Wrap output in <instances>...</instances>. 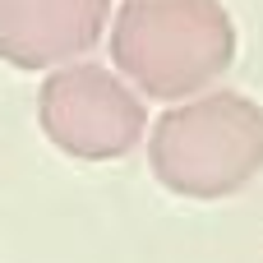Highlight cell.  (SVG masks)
<instances>
[{"label":"cell","instance_id":"1","mask_svg":"<svg viewBox=\"0 0 263 263\" xmlns=\"http://www.w3.org/2000/svg\"><path fill=\"white\" fill-rule=\"evenodd\" d=\"M111 60L139 92L190 102L236 60V18L222 0H125L111 18Z\"/></svg>","mask_w":263,"mask_h":263},{"label":"cell","instance_id":"2","mask_svg":"<svg viewBox=\"0 0 263 263\" xmlns=\"http://www.w3.org/2000/svg\"><path fill=\"white\" fill-rule=\"evenodd\" d=\"M148 153L171 194L227 199L263 171V111L227 88L190 97L153 125Z\"/></svg>","mask_w":263,"mask_h":263},{"label":"cell","instance_id":"3","mask_svg":"<svg viewBox=\"0 0 263 263\" xmlns=\"http://www.w3.org/2000/svg\"><path fill=\"white\" fill-rule=\"evenodd\" d=\"M37 120L65 157L111 162L143 139L148 111L139 92L106 65H65L42 79Z\"/></svg>","mask_w":263,"mask_h":263},{"label":"cell","instance_id":"4","mask_svg":"<svg viewBox=\"0 0 263 263\" xmlns=\"http://www.w3.org/2000/svg\"><path fill=\"white\" fill-rule=\"evenodd\" d=\"M111 23V0H0V60L14 69H65Z\"/></svg>","mask_w":263,"mask_h":263}]
</instances>
